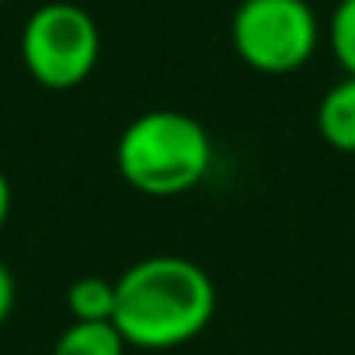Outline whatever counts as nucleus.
<instances>
[{"mask_svg":"<svg viewBox=\"0 0 355 355\" xmlns=\"http://www.w3.org/2000/svg\"><path fill=\"white\" fill-rule=\"evenodd\" d=\"M216 317V282L182 254H150L115 279L112 324L125 345L167 352L196 341Z\"/></svg>","mask_w":355,"mask_h":355,"instance_id":"f257e3e1","label":"nucleus"},{"mask_svg":"<svg viewBox=\"0 0 355 355\" xmlns=\"http://www.w3.org/2000/svg\"><path fill=\"white\" fill-rule=\"evenodd\" d=\"M115 167L132 192L174 199L192 192L209 174L213 139L189 112L150 108L122 129L115 143Z\"/></svg>","mask_w":355,"mask_h":355,"instance_id":"f03ea898","label":"nucleus"},{"mask_svg":"<svg viewBox=\"0 0 355 355\" xmlns=\"http://www.w3.org/2000/svg\"><path fill=\"white\" fill-rule=\"evenodd\" d=\"M101 60V32L91 11L70 0L35 8L21 28V63L46 91L80 87Z\"/></svg>","mask_w":355,"mask_h":355,"instance_id":"7ed1b4c3","label":"nucleus"},{"mask_svg":"<svg viewBox=\"0 0 355 355\" xmlns=\"http://www.w3.org/2000/svg\"><path fill=\"white\" fill-rule=\"evenodd\" d=\"M230 42L244 67L268 77L303 70L320 46V18L306 0H241Z\"/></svg>","mask_w":355,"mask_h":355,"instance_id":"20e7f679","label":"nucleus"},{"mask_svg":"<svg viewBox=\"0 0 355 355\" xmlns=\"http://www.w3.org/2000/svg\"><path fill=\"white\" fill-rule=\"evenodd\" d=\"M317 132L338 153H355V77L331 84L317 105Z\"/></svg>","mask_w":355,"mask_h":355,"instance_id":"39448f33","label":"nucleus"},{"mask_svg":"<svg viewBox=\"0 0 355 355\" xmlns=\"http://www.w3.org/2000/svg\"><path fill=\"white\" fill-rule=\"evenodd\" d=\"M125 348L129 345L112 320H98V324L73 320L56 338L53 355H125Z\"/></svg>","mask_w":355,"mask_h":355,"instance_id":"423d86ee","label":"nucleus"},{"mask_svg":"<svg viewBox=\"0 0 355 355\" xmlns=\"http://www.w3.org/2000/svg\"><path fill=\"white\" fill-rule=\"evenodd\" d=\"M67 310L73 320L84 324H98V320H112L115 313V282L101 279V275H84L67 289Z\"/></svg>","mask_w":355,"mask_h":355,"instance_id":"0eeeda50","label":"nucleus"},{"mask_svg":"<svg viewBox=\"0 0 355 355\" xmlns=\"http://www.w3.org/2000/svg\"><path fill=\"white\" fill-rule=\"evenodd\" d=\"M327 46L345 77H355V0H334L327 21Z\"/></svg>","mask_w":355,"mask_h":355,"instance_id":"6e6552de","label":"nucleus"},{"mask_svg":"<svg viewBox=\"0 0 355 355\" xmlns=\"http://www.w3.org/2000/svg\"><path fill=\"white\" fill-rule=\"evenodd\" d=\"M15 300H18V286H15V275L11 268L0 261V327L8 324L11 310H15Z\"/></svg>","mask_w":355,"mask_h":355,"instance_id":"1a4fd4ad","label":"nucleus"},{"mask_svg":"<svg viewBox=\"0 0 355 355\" xmlns=\"http://www.w3.org/2000/svg\"><path fill=\"white\" fill-rule=\"evenodd\" d=\"M11 202H15L11 182H8V174L0 171V230H4V223H8V216H11Z\"/></svg>","mask_w":355,"mask_h":355,"instance_id":"9d476101","label":"nucleus"},{"mask_svg":"<svg viewBox=\"0 0 355 355\" xmlns=\"http://www.w3.org/2000/svg\"><path fill=\"white\" fill-rule=\"evenodd\" d=\"M306 4H320V0H306Z\"/></svg>","mask_w":355,"mask_h":355,"instance_id":"9b49d317","label":"nucleus"},{"mask_svg":"<svg viewBox=\"0 0 355 355\" xmlns=\"http://www.w3.org/2000/svg\"><path fill=\"white\" fill-rule=\"evenodd\" d=\"M0 4H8V0H0Z\"/></svg>","mask_w":355,"mask_h":355,"instance_id":"f8f14e48","label":"nucleus"}]
</instances>
